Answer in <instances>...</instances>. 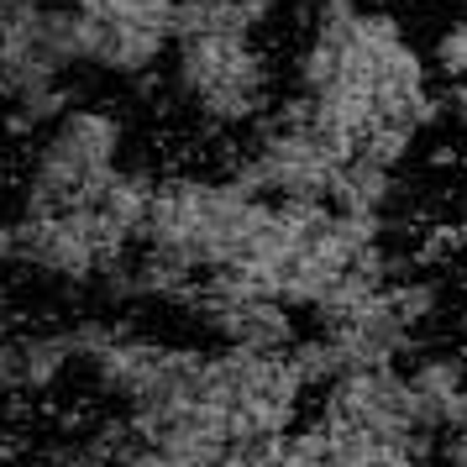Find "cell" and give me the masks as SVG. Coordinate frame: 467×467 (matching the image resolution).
I'll list each match as a JSON object with an SVG mask.
<instances>
[{
	"label": "cell",
	"instance_id": "cell-18",
	"mask_svg": "<svg viewBox=\"0 0 467 467\" xmlns=\"http://www.w3.org/2000/svg\"><path fill=\"white\" fill-rule=\"evenodd\" d=\"M457 5H462V11H467V0H457Z\"/></svg>",
	"mask_w": 467,
	"mask_h": 467
},
{
	"label": "cell",
	"instance_id": "cell-14",
	"mask_svg": "<svg viewBox=\"0 0 467 467\" xmlns=\"http://www.w3.org/2000/svg\"><path fill=\"white\" fill-rule=\"evenodd\" d=\"M441 121L457 131V142L467 148V85H441Z\"/></svg>",
	"mask_w": 467,
	"mask_h": 467
},
{
	"label": "cell",
	"instance_id": "cell-9",
	"mask_svg": "<svg viewBox=\"0 0 467 467\" xmlns=\"http://www.w3.org/2000/svg\"><path fill=\"white\" fill-rule=\"evenodd\" d=\"M404 373L420 394L425 415L446 431V410L457 404V394L467 389V352H446V347H425L415 362H404Z\"/></svg>",
	"mask_w": 467,
	"mask_h": 467
},
{
	"label": "cell",
	"instance_id": "cell-11",
	"mask_svg": "<svg viewBox=\"0 0 467 467\" xmlns=\"http://www.w3.org/2000/svg\"><path fill=\"white\" fill-rule=\"evenodd\" d=\"M389 305L400 310V320L410 326V331H431L436 320H441V310H446V278H436V274H410V278H400L394 289H389Z\"/></svg>",
	"mask_w": 467,
	"mask_h": 467
},
{
	"label": "cell",
	"instance_id": "cell-6",
	"mask_svg": "<svg viewBox=\"0 0 467 467\" xmlns=\"http://www.w3.org/2000/svg\"><path fill=\"white\" fill-rule=\"evenodd\" d=\"M284 0H179L173 37H200V32H236V37H263L278 22Z\"/></svg>",
	"mask_w": 467,
	"mask_h": 467
},
{
	"label": "cell",
	"instance_id": "cell-16",
	"mask_svg": "<svg viewBox=\"0 0 467 467\" xmlns=\"http://www.w3.org/2000/svg\"><path fill=\"white\" fill-rule=\"evenodd\" d=\"M5 268H16V232H11V221H0V274Z\"/></svg>",
	"mask_w": 467,
	"mask_h": 467
},
{
	"label": "cell",
	"instance_id": "cell-2",
	"mask_svg": "<svg viewBox=\"0 0 467 467\" xmlns=\"http://www.w3.org/2000/svg\"><path fill=\"white\" fill-rule=\"evenodd\" d=\"M169 85L173 100L211 131H253L278 106L274 53L257 37H236V32L173 37Z\"/></svg>",
	"mask_w": 467,
	"mask_h": 467
},
{
	"label": "cell",
	"instance_id": "cell-3",
	"mask_svg": "<svg viewBox=\"0 0 467 467\" xmlns=\"http://www.w3.org/2000/svg\"><path fill=\"white\" fill-rule=\"evenodd\" d=\"M347 158L352 152L337 131H326L295 95H284L247 131V142L232 152L221 173L257 200H331Z\"/></svg>",
	"mask_w": 467,
	"mask_h": 467
},
{
	"label": "cell",
	"instance_id": "cell-15",
	"mask_svg": "<svg viewBox=\"0 0 467 467\" xmlns=\"http://www.w3.org/2000/svg\"><path fill=\"white\" fill-rule=\"evenodd\" d=\"M436 462H441V467H467V431H441Z\"/></svg>",
	"mask_w": 467,
	"mask_h": 467
},
{
	"label": "cell",
	"instance_id": "cell-12",
	"mask_svg": "<svg viewBox=\"0 0 467 467\" xmlns=\"http://www.w3.org/2000/svg\"><path fill=\"white\" fill-rule=\"evenodd\" d=\"M100 22H121V26H148L173 37V16H179V0H68Z\"/></svg>",
	"mask_w": 467,
	"mask_h": 467
},
{
	"label": "cell",
	"instance_id": "cell-8",
	"mask_svg": "<svg viewBox=\"0 0 467 467\" xmlns=\"http://www.w3.org/2000/svg\"><path fill=\"white\" fill-rule=\"evenodd\" d=\"M16 362H22V394H47L79 362L74 326H58V331H16Z\"/></svg>",
	"mask_w": 467,
	"mask_h": 467
},
{
	"label": "cell",
	"instance_id": "cell-4",
	"mask_svg": "<svg viewBox=\"0 0 467 467\" xmlns=\"http://www.w3.org/2000/svg\"><path fill=\"white\" fill-rule=\"evenodd\" d=\"M127 121L110 106L79 100L64 121L43 131V142L26 158L22 179V211L47 215V211H74V205H95L110 190V179L127 169Z\"/></svg>",
	"mask_w": 467,
	"mask_h": 467
},
{
	"label": "cell",
	"instance_id": "cell-10",
	"mask_svg": "<svg viewBox=\"0 0 467 467\" xmlns=\"http://www.w3.org/2000/svg\"><path fill=\"white\" fill-rule=\"evenodd\" d=\"M79 106L74 100V85L58 79V85H37V89H22L5 100V131L11 137H32V131H47L53 121H64L68 110Z\"/></svg>",
	"mask_w": 467,
	"mask_h": 467
},
{
	"label": "cell",
	"instance_id": "cell-5",
	"mask_svg": "<svg viewBox=\"0 0 467 467\" xmlns=\"http://www.w3.org/2000/svg\"><path fill=\"white\" fill-rule=\"evenodd\" d=\"M16 263L32 268L37 278L58 289H95V278L127 263L137 247L110 226L100 205H74V211H47V215H16Z\"/></svg>",
	"mask_w": 467,
	"mask_h": 467
},
{
	"label": "cell",
	"instance_id": "cell-17",
	"mask_svg": "<svg viewBox=\"0 0 467 467\" xmlns=\"http://www.w3.org/2000/svg\"><path fill=\"white\" fill-rule=\"evenodd\" d=\"M32 467H64V462H53V457H43V451H37V462Z\"/></svg>",
	"mask_w": 467,
	"mask_h": 467
},
{
	"label": "cell",
	"instance_id": "cell-1",
	"mask_svg": "<svg viewBox=\"0 0 467 467\" xmlns=\"http://www.w3.org/2000/svg\"><path fill=\"white\" fill-rule=\"evenodd\" d=\"M274 221V200L236 190L226 173H158L148 211V247L179 253L190 268L215 274V268H236L253 263L263 247V232Z\"/></svg>",
	"mask_w": 467,
	"mask_h": 467
},
{
	"label": "cell",
	"instance_id": "cell-13",
	"mask_svg": "<svg viewBox=\"0 0 467 467\" xmlns=\"http://www.w3.org/2000/svg\"><path fill=\"white\" fill-rule=\"evenodd\" d=\"M425 53H431V68H436L441 85H467V11L451 16V22L431 37Z\"/></svg>",
	"mask_w": 467,
	"mask_h": 467
},
{
	"label": "cell",
	"instance_id": "cell-7",
	"mask_svg": "<svg viewBox=\"0 0 467 467\" xmlns=\"http://www.w3.org/2000/svg\"><path fill=\"white\" fill-rule=\"evenodd\" d=\"M400 200H404L400 169H383V163H368V158H347L337 173V190H331L337 211H358V215H394Z\"/></svg>",
	"mask_w": 467,
	"mask_h": 467
}]
</instances>
